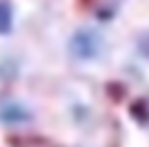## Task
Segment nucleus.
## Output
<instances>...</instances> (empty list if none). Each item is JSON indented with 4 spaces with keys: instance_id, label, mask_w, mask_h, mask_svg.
<instances>
[{
    "instance_id": "nucleus-1",
    "label": "nucleus",
    "mask_w": 149,
    "mask_h": 147,
    "mask_svg": "<svg viewBox=\"0 0 149 147\" xmlns=\"http://www.w3.org/2000/svg\"><path fill=\"white\" fill-rule=\"evenodd\" d=\"M10 27V17H8V12L4 8H0V33L6 31Z\"/></svg>"
}]
</instances>
